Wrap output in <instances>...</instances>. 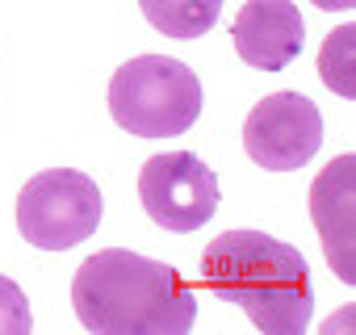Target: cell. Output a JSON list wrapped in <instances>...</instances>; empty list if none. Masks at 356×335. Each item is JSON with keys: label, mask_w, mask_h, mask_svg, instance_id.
<instances>
[{"label": "cell", "mask_w": 356, "mask_h": 335, "mask_svg": "<svg viewBox=\"0 0 356 335\" xmlns=\"http://www.w3.org/2000/svg\"><path fill=\"white\" fill-rule=\"evenodd\" d=\"M76 318L97 335H185L197 318L193 285L172 264L105 247L72 277Z\"/></svg>", "instance_id": "1"}, {"label": "cell", "mask_w": 356, "mask_h": 335, "mask_svg": "<svg viewBox=\"0 0 356 335\" xmlns=\"http://www.w3.org/2000/svg\"><path fill=\"white\" fill-rule=\"evenodd\" d=\"M218 302L239 306L264 335H302L314 314L306 256L264 231L214 235L197 277Z\"/></svg>", "instance_id": "2"}, {"label": "cell", "mask_w": 356, "mask_h": 335, "mask_svg": "<svg viewBox=\"0 0 356 335\" xmlns=\"http://www.w3.org/2000/svg\"><path fill=\"white\" fill-rule=\"evenodd\" d=\"M206 92L193 67L168 55H138L109 80V113L126 134L172 138L202 117Z\"/></svg>", "instance_id": "3"}, {"label": "cell", "mask_w": 356, "mask_h": 335, "mask_svg": "<svg viewBox=\"0 0 356 335\" xmlns=\"http://www.w3.org/2000/svg\"><path fill=\"white\" fill-rule=\"evenodd\" d=\"M105 202L92 177L76 168H47L17 197V231L42 252H67L101 227Z\"/></svg>", "instance_id": "4"}, {"label": "cell", "mask_w": 356, "mask_h": 335, "mask_svg": "<svg viewBox=\"0 0 356 335\" xmlns=\"http://www.w3.org/2000/svg\"><path fill=\"white\" fill-rule=\"evenodd\" d=\"M138 197L155 227L172 235L202 231L218 210V177L193 151L151 155L138 172Z\"/></svg>", "instance_id": "5"}, {"label": "cell", "mask_w": 356, "mask_h": 335, "mask_svg": "<svg viewBox=\"0 0 356 335\" xmlns=\"http://www.w3.org/2000/svg\"><path fill=\"white\" fill-rule=\"evenodd\" d=\"M323 142V113L302 92H273L256 101L243 122V151L268 172H293L310 163Z\"/></svg>", "instance_id": "6"}, {"label": "cell", "mask_w": 356, "mask_h": 335, "mask_svg": "<svg viewBox=\"0 0 356 335\" xmlns=\"http://www.w3.org/2000/svg\"><path fill=\"white\" fill-rule=\"evenodd\" d=\"M356 159H331L310 185V218L323 239V256L331 272L352 285L356 281Z\"/></svg>", "instance_id": "7"}, {"label": "cell", "mask_w": 356, "mask_h": 335, "mask_svg": "<svg viewBox=\"0 0 356 335\" xmlns=\"http://www.w3.org/2000/svg\"><path fill=\"white\" fill-rule=\"evenodd\" d=\"M235 51L256 72H281L302 55L306 22L293 0H248L231 26Z\"/></svg>", "instance_id": "8"}, {"label": "cell", "mask_w": 356, "mask_h": 335, "mask_svg": "<svg viewBox=\"0 0 356 335\" xmlns=\"http://www.w3.org/2000/svg\"><path fill=\"white\" fill-rule=\"evenodd\" d=\"M143 17L163 34V38H202L206 30H214L222 0H138Z\"/></svg>", "instance_id": "9"}, {"label": "cell", "mask_w": 356, "mask_h": 335, "mask_svg": "<svg viewBox=\"0 0 356 335\" xmlns=\"http://www.w3.org/2000/svg\"><path fill=\"white\" fill-rule=\"evenodd\" d=\"M352 42H356V30H352V26H339V30L323 42V55H318L323 84L335 88L339 97H352V92H356V80H352Z\"/></svg>", "instance_id": "10"}, {"label": "cell", "mask_w": 356, "mask_h": 335, "mask_svg": "<svg viewBox=\"0 0 356 335\" xmlns=\"http://www.w3.org/2000/svg\"><path fill=\"white\" fill-rule=\"evenodd\" d=\"M30 302L17 281L0 277V335H26L30 331Z\"/></svg>", "instance_id": "11"}, {"label": "cell", "mask_w": 356, "mask_h": 335, "mask_svg": "<svg viewBox=\"0 0 356 335\" xmlns=\"http://www.w3.org/2000/svg\"><path fill=\"white\" fill-rule=\"evenodd\" d=\"M318 9H327V13H352L356 9V0H314Z\"/></svg>", "instance_id": "12"}]
</instances>
